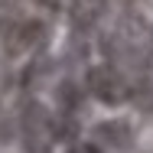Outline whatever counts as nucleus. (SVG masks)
Here are the masks:
<instances>
[{"mask_svg": "<svg viewBox=\"0 0 153 153\" xmlns=\"http://www.w3.org/2000/svg\"><path fill=\"white\" fill-rule=\"evenodd\" d=\"M10 137H13V124H10V117H7V111L0 108V147L10 143Z\"/></svg>", "mask_w": 153, "mask_h": 153, "instance_id": "nucleus-7", "label": "nucleus"}, {"mask_svg": "<svg viewBox=\"0 0 153 153\" xmlns=\"http://www.w3.org/2000/svg\"><path fill=\"white\" fill-rule=\"evenodd\" d=\"M127 101H134L137 111L153 114V78H147L143 72L127 75Z\"/></svg>", "mask_w": 153, "mask_h": 153, "instance_id": "nucleus-5", "label": "nucleus"}, {"mask_svg": "<svg viewBox=\"0 0 153 153\" xmlns=\"http://www.w3.org/2000/svg\"><path fill=\"white\" fill-rule=\"evenodd\" d=\"M33 3L46 13H62V7H65V0H33Z\"/></svg>", "mask_w": 153, "mask_h": 153, "instance_id": "nucleus-8", "label": "nucleus"}, {"mask_svg": "<svg viewBox=\"0 0 153 153\" xmlns=\"http://www.w3.org/2000/svg\"><path fill=\"white\" fill-rule=\"evenodd\" d=\"M104 13H108V0H72L68 3V20L75 33H91Z\"/></svg>", "mask_w": 153, "mask_h": 153, "instance_id": "nucleus-4", "label": "nucleus"}, {"mask_svg": "<svg viewBox=\"0 0 153 153\" xmlns=\"http://www.w3.org/2000/svg\"><path fill=\"white\" fill-rule=\"evenodd\" d=\"M68 153H101V150H98L94 143H78V147H72Z\"/></svg>", "mask_w": 153, "mask_h": 153, "instance_id": "nucleus-9", "label": "nucleus"}, {"mask_svg": "<svg viewBox=\"0 0 153 153\" xmlns=\"http://www.w3.org/2000/svg\"><path fill=\"white\" fill-rule=\"evenodd\" d=\"M85 104V91L72 82H62L59 85V111H68V114H78Z\"/></svg>", "mask_w": 153, "mask_h": 153, "instance_id": "nucleus-6", "label": "nucleus"}, {"mask_svg": "<svg viewBox=\"0 0 153 153\" xmlns=\"http://www.w3.org/2000/svg\"><path fill=\"white\" fill-rule=\"evenodd\" d=\"M85 88L91 91V98H98L108 108L124 104L127 101V72H124L121 65H114V62L91 65L88 75H85Z\"/></svg>", "mask_w": 153, "mask_h": 153, "instance_id": "nucleus-1", "label": "nucleus"}, {"mask_svg": "<svg viewBox=\"0 0 153 153\" xmlns=\"http://www.w3.org/2000/svg\"><path fill=\"white\" fill-rule=\"evenodd\" d=\"M91 140L101 153H127L134 147V130L124 121H101V124H94Z\"/></svg>", "mask_w": 153, "mask_h": 153, "instance_id": "nucleus-3", "label": "nucleus"}, {"mask_svg": "<svg viewBox=\"0 0 153 153\" xmlns=\"http://www.w3.org/2000/svg\"><path fill=\"white\" fill-rule=\"evenodd\" d=\"M20 130H23V140L30 153H49L56 143V134H52V114L39 104V101H26L20 108Z\"/></svg>", "mask_w": 153, "mask_h": 153, "instance_id": "nucleus-2", "label": "nucleus"}]
</instances>
